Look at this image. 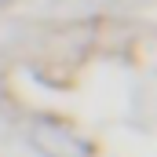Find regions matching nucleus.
Masks as SVG:
<instances>
[{
    "mask_svg": "<svg viewBox=\"0 0 157 157\" xmlns=\"http://www.w3.org/2000/svg\"><path fill=\"white\" fill-rule=\"evenodd\" d=\"M29 139H33V146H37L44 157H88V154H91L84 139H77L70 128L51 124V121H40Z\"/></svg>",
    "mask_w": 157,
    "mask_h": 157,
    "instance_id": "nucleus-1",
    "label": "nucleus"
}]
</instances>
